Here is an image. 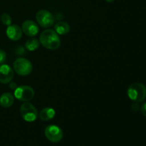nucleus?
I'll return each instance as SVG.
<instances>
[{"mask_svg": "<svg viewBox=\"0 0 146 146\" xmlns=\"http://www.w3.org/2000/svg\"><path fill=\"white\" fill-rule=\"evenodd\" d=\"M1 21L4 25L9 26L11 24L12 19H11V17L9 14H7V13H4L1 16Z\"/></svg>", "mask_w": 146, "mask_h": 146, "instance_id": "nucleus-15", "label": "nucleus"}, {"mask_svg": "<svg viewBox=\"0 0 146 146\" xmlns=\"http://www.w3.org/2000/svg\"><path fill=\"white\" fill-rule=\"evenodd\" d=\"M20 113L21 118L27 122H34L38 118V112L32 104L24 102L20 107Z\"/></svg>", "mask_w": 146, "mask_h": 146, "instance_id": "nucleus-4", "label": "nucleus"}, {"mask_svg": "<svg viewBox=\"0 0 146 146\" xmlns=\"http://www.w3.org/2000/svg\"><path fill=\"white\" fill-rule=\"evenodd\" d=\"M39 40L36 38H31L27 40L25 43V47L29 51H34L39 47Z\"/></svg>", "mask_w": 146, "mask_h": 146, "instance_id": "nucleus-14", "label": "nucleus"}, {"mask_svg": "<svg viewBox=\"0 0 146 146\" xmlns=\"http://www.w3.org/2000/svg\"><path fill=\"white\" fill-rule=\"evenodd\" d=\"M40 44L48 50H56L61 46V39L54 30L46 29L42 31L39 36Z\"/></svg>", "mask_w": 146, "mask_h": 146, "instance_id": "nucleus-1", "label": "nucleus"}, {"mask_svg": "<svg viewBox=\"0 0 146 146\" xmlns=\"http://www.w3.org/2000/svg\"><path fill=\"white\" fill-rule=\"evenodd\" d=\"M35 93L33 88L29 86L23 85L17 87L14 90V96L17 100L23 102H28L30 101L34 97Z\"/></svg>", "mask_w": 146, "mask_h": 146, "instance_id": "nucleus-6", "label": "nucleus"}, {"mask_svg": "<svg viewBox=\"0 0 146 146\" xmlns=\"http://www.w3.org/2000/svg\"><path fill=\"white\" fill-rule=\"evenodd\" d=\"M9 84H9V88H11V89L15 90L16 88H17V84H16V83H14V82H10Z\"/></svg>", "mask_w": 146, "mask_h": 146, "instance_id": "nucleus-19", "label": "nucleus"}, {"mask_svg": "<svg viewBox=\"0 0 146 146\" xmlns=\"http://www.w3.org/2000/svg\"><path fill=\"white\" fill-rule=\"evenodd\" d=\"M141 112L142 114L146 118V103H144L141 106Z\"/></svg>", "mask_w": 146, "mask_h": 146, "instance_id": "nucleus-18", "label": "nucleus"}, {"mask_svg": "<svg viewBox=\"0 0 146 146\" xmlns=\"http://www.w3.org/2000/svg\"><path fill=\"white\" fill-rule=\"evenodd\" d=\"M7 37L11 41H19L22 36L23 31L21 27L17 24H12V25L8 26L6 31Z\"/></svg>", "mask_w": 146, "mask_h": 146, "instance_id": "nucleus-10", "label": "nucleus"}, {"mask_svg": "<svg viewBox=\"0 0 146 146\" xmlns=\"http://www.w3.org/2000/svg\"><path fill=\"white\" fill-rule=\"evenodd\" d=\"M44 134H45L46 138L52 143L60 142L64 137L62 129L55 125H48L45 128Z\"/></svg>", "mask_w": 146, "mask_h": 146, "instance_id": "nucleus-7", "label": "nucleus"}, {"mask_svg": "<svg viewBox=\"0 0 146 146\" xmlns=\"http://www.w3.org/2000/svg\"><path fill=\"white\" fill-rule=\"evenodd\" d=\"M128 98L134 102L141 103L146 99V86L141 83H134L127 90Z\"/></svg>", "mask_w": 146, "mask_h": 146, "instance_id": "nucleus-2", "label": "nucleus"}, {"mask_svg": "<svg viewBox=\"0 0 146 146\" xmlns=\"http://www.w3.org/2000/svg\"><path fill=\"white\" fill-rule=\"evenodd\" d=\"M14 71L18 75L26 76L29 75L33 70V65L29 60L25 58H18L14 61L13 64Z\"/></svg>", "mask_w": 146, "mask_h": 146, "instance_id": "nucleus-3", "label": "nucleus"}, {"mask_svg": "<svg viewBox=\"0 0 146 146\" xmlns=\"http://www.w3.org/2000/svg\"><path fill=\"white\" fill-rule=\"evenodd\" d=\"M56 115V111L54 108L46 107L41 110L38 113V117L40 120L43 121H48L53 119Z\"/></svg>", "mask_w": 146, "mask_h": 146, "instance_id": "nucleus-11", "label": "nucleus"}, {"mask_svg": "<svg viewBox=\"0 0 146 146\" xmlns=\"http://www.w3.org/2000/svg\"><path fill=\"white\" fill-rule=\"evenodd\" d=\"M14 102V96L10 93H4L0 96V106L3 108H9Z\"/></svg>", "mask_w": 146, "mask_h": 146, "instance_id": "nucleus-12", "label": "nucleus"}, {"mask_svg": "<svg viewBox=\"0 0 146 146\" xmlns=\"http://www.w3.org/2000/svg\"><path fill=\"white\" fill-rule=\"evenodd\" d=\"M14 76V71L7 64L0 66V83L3 84H9Z\"/></svg>", "mask_w": 146, "mask_h": 146, "instance_id": "nucleus-9", "label": "nucleus"}, {"mask_svg": "<svg viewBox=\"0 0 146 146\" xmlns=\"http://www.w3.org/2000/svg\"><path fill=\"white\" fill-rule=\"evenodd\" d=\"M21 29L25 35L29 37L35 36L39 31L38 24L32 20H25L21 26Z\"/></svg>", "mask_w": 146, "mask_h": 146, "instance_id": "nucleus-8", "label": "nucleus"}, {"mask_svg": "<svg viewBox=\"0 0 146 146\" xmlns=\"http://www.w3.org/2000/svg\"><path fill=\"white\" fill-rule=\"evenodd\" d=\"M70 26L65 21H58L54 26V30L58 35H66L70 31Z\"/></svg>", "mask_w": 146, "mask_h": 146, "instance_id": "nucleus-13", "label": "nucleus"}, {"mask_svg": "<svg viewBox=\"0 0 146 146\" xmlns=\"http://www.w3.org/2000/svg\"><path fill=\"white\" fill-rule=\"evenodd\" d=\"M131 108H132V110L133 111H135V112H136L137 111H138V109H139V105H138V102H134L133 103L132 106H131Z\"/></svg>", "mask_w": 146, "mask_h": 146, "instance_id": "nucleus-17", "label": "nucleus"}, {"mask_svg": "<svg viewBox=\"0 0 146 146\" xmlns=\"http://www.w3.org/2000/svg\"><path fill=\"white\" fill-rule=\"evenodd\" d=\"M114 1H115V0H106V1H107V2H108V3H111Z\"/></svg>", "mask_w": 146, "mask_h": 146, "instance_id": "nucleus-20", "label": "nucleus"}, {"mask_svg": "<svg viewBox=\"0 0 146 146\" xmlns=\"http://www.w3.org/2000/svg\"><path fill=\"white\" fill-rule=\"evenodd\" d=\"M37 24L43 28H49L52 27L55 21V17L50 11L46 9H41L36 14Z\"/></svg>", "mask_w": 146, "mask_h": 146, "instance_id": "nucleus-5", "label": "nucleus"}, {"mask_svg": "<svg viewBox=\"0 0 146 146\" xmlns=\"http://www.w3.org/2000/svg\"><path fill=\"white\" fill-rule=\"evenodd\" d=\"M7 59V54L4 50L0 49V65L4 64Z\"/></svg>", "mask_w": 146, "mask_h": 146, "instance_id": "nucleus-16", "label": "nucleus"}]
</instances>
